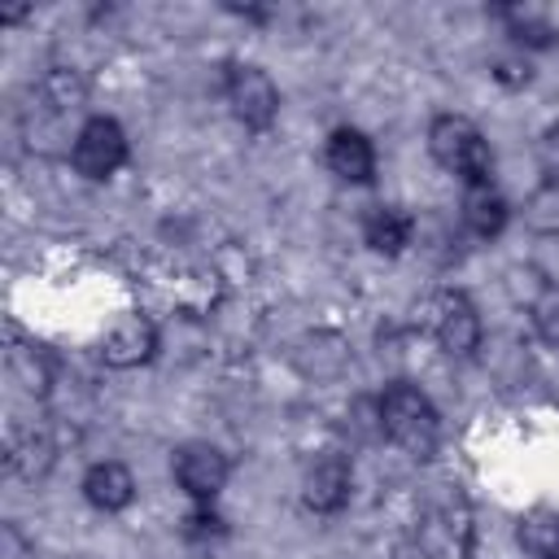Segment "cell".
<instances>
[{"instance_id": "obj_21", "label": "cell", "mask_w": 559, "mask_h": 559, "mask_svg": "<svg viewBox=\"0 0 559 559\" xmlns=\"http://www.w3.org/2000/svg\"><path fill=\"white\" fill-rule=\"evenodd\" d=\"M22 555H26L22 533H17L13 524H4V528H0V559H22Z\"/></svg>"}, {"instance_id": "obj_14", "label": "cell", "mask_w": 559, "mask_h": 559, "mask_svg": "<svg viewBox=\"0 0 559 559\" xmlns=\"http://www.w3.org/2000/svg\"><path fill=\"white\" fill-rule=\"evenodd\" d=\"M515 542L528 559H559V507H533L515 524Z\"/></svg>"}, {"instance_id": "obj_17", "label": "cell", "mask_w": 559, "mask_h": 559, "mask_svg": "<svg viewBox=\"0 0 559 559\" xmlns=\"http://www.w3.org/2000/svg\"><path fill=\"white\" fill-rule=\"evenodd\" d=\"M520 218L528 231L537 236H559V183H537L524 205H520Z\"/></svg>"}, {"instance_id": "obj_5", "label": "cell", "mask_w": 559, "mask_h": 559, "mask_svg": "<svg viewBox=\"0 0 559 559\" xmlns=\"http://www.w3.org/2000/svg\"><path fill=\"white\" fill-rule=\"evenodd\" d=\"M131 157V144H127V131L118 118L109 114H92L79 131H74V148H70V162L83 179H114Z\"/></svg>"}, {"instance_id": "obj_2", "label": "cell", "mask_w": 559, "mask_h": 559, "mask_svg": "<svg viewBox=\"0 0 559 559\" xmlns=\"http://www.w3.org/2000/svg\"><path fill=\"white\" fill-rule=\"evenodd\" d=\"M428 153L463 188L493 183V148H489L485 131L463 114H437L428 122Z\"/></svg>"}, {"instance_id": "obj_15", "label": "cell", "mask_w": 559, "mask_h": 559, "mask_svg": "<svg viewBox=\"0 0 559 559\" xmlns=\"http://www.w3.org/2000/svg\"><path fill=\"white\" fill-rule=\"evenodd\" d=\"M4 463H9L13 476L35 480V476H44V472L52 467V441H48L44 432H35V428H13V432H9Z\"/></svg>"}, {"instance_id": "obj_13", "label": "cell", "mask_w": 559, "mask_h": 559, "mask_svg": "<svg viewBox=\"0 0 559 559\" xmlns=\"http://www.w3.org/2000/svg\"><path fill=\"white\" fill-rule=\"evenodd\" d=\"M493 17L502 22V31L511 35V44L528 48V52H542V48H555L559 44V26L550 22L546 9L537 4H498Z\"/></svg>"}, {"instance_id": "obj_7", "label": "cell", "mask_w": 559, "mask_h": 559, "mask_svg": "<svg viewBox=\"0 0 559 559\" xmlns=\"http://www.w3.org/2000/svg\"><path fill=\"white\" fill-rule=\"evenodd\" d=\"M349 489H354V467H349V459L336 454V450H323V454L306 467V476H301V502H306V511H314V515H336V511H345Z\"/></svg>"}, {"instance_id": "obj_19", "label": "cell", "mask_w": 559, "mask_h": 559, "mask_svg": "<svg viewBox=\"0 0 559 559\" xmlns=\"http://www.w3.org/2000/svg\"><path fill=\"white\" fill-rule=\"evenodd\" d=\"M537 170H542V183H559V122H550L537 135Z\"/></svg>"}, {"instance_id": "obj_9", "label": "cell", "mask_w": 559, "mask_h": 559, "mask_svg": "<svg viewBox=\"0 0 559 559\" xmlns=\"http://www.w3.org/2000/svg\"><path fill=\"white\" fill-rule=\"evenodd\" d=\"M323 162L341 183H371L376 179V144L358 127H336L328 135Z\"/></svg>"}, {"instance_id": "obj_3", "label": "cell", "mask_w": 559, "mask_h": 559, "mask_svg": "<svg viewBox=\"0 0 559 559\" xmlns=\"http://www.w3.org/2000/svg\"><path fill=\"white\" fill-rule=\"evenodd\" d=\"M223 96H227L236 122L245 131H253V135L271 131L275 118H280V87L253 61H227V70H223Z\"/></svg>"}, {"instance_id": "obj_10", "label": "cell", "mask_w": 559, "mask_h": 559, "mask_svg": "<svg viewBox=\"0 0 559 559\" xmlns=\"http://www.w3.org/2000/svg\"><path fill=\"white\" fill-rule=\"evenodd\" d=\"M415 231H419V218L411 210H402V205H371L362 214V240H367L371 253L397 258V253L411 249Z\"/></svg>"}, {"instance_id": "obj_6", "label": "cell", "mask_w": 559, "mask_h": 559, "mask_svg": "<svg viewBox=\"0 0 559 559\" xmlns=\"http://www.w3.org/2000/svg\"><path fill=\"white\" fill-rule=\"evenodd\" d=\"M170 472L197 507H214V498L223 493V485L231 476V459L210 441H183L170 459Z\"/></svg>"}, {"instance_id": "obj_16", "label": "cell", "mask_w": 559, "mask_h": 559, "mask_svg": "<svg viewBox=\"0 0 559 559\" xmlns=\"http://www.w3.org/2000/svg\"><path fill=\"white\" fill-rule=\"evenodd\" d=\"M39 96H44V105H48L52 114H70V109H79V105L87 100V83H83V74H79V70L57 66V70H48V74H44Z\"/></svg>"}, {"instance_id": "obj_8", "label": "cell", "mask_w": 559, "mask_h": 559, "mask_svg": "<svg viewBox=\"0 0 559 559\" xmlns=\"http://www.w3.org/2000/svg\"><path fill=\"white\" fill-rule=\"evenodd\" d=\"M157 354V323L148 314H127L109 328V336L100 341V358L118 371H131V367H144L148 358Z\"/></svg>"}, {"instance_id": "obj_18", "label": "cell", "mask_w": 559, "mask_h": 559, "mask_svg": "<svg viewBox=\"0 0 559 559\" xmlns=\"http://www.w3.org/2000/svg\"><path fill=\"white\" fill-rule=\"evenodd\" d=\"M183 537H188L192 546H214L218 537H227V524H223V515H218L214 507H197V511L183 520Z\"/></svg>"}, {"instance_id": "obj_4", "label": "cell", "mask_w": 559, "mask_h": 559, "mask_svg": "<svg viewBox=\"0 0 559 559\" xmlns=\"http://www.w3.org/2000/svg\"><path fill=\"white\" fill-rule=\"evenodd\" d=\"M424 328L450 358H467L480 349V310L463 288H437L424 301Z\"/></svg>"}, {"instance_id": "obj_12", "label": "cell", "mask_w": 559, "mask_h": 559, "mask_svg": "<svg viewBox=\"0 0 559 559\" xmlns=\"http://www.w3.org/2000/svg\"><path fill=\"white\" fill-rule=\"evenodd\" d=\"M459 218L476 240H498L507 231V223H511V205L493 183H476V188H463Z\"/></svg>"}, {"instance_id": "obj_20", "label": "cell", "mask_w": 559, "mask_h": 559, "mask_svg": "<svg viewBox=\"0 0 559 559\" xmlns=\"http://www.w3.org/2000/svg\"><path fill=\"white\" fill-rule=\"evenodd\" d=\"M489 74H493L498 83H507V87H524V83L533 79V70H528L524 57H493V61H489Z\"/></svg>"}, {"instance_id": "obj_11", "label": "cell", "mask_w": 559, "mask_h": 559, "mask_svg": "<svg viewBox=\"0 0 559 559\" xmlns=\"http://www.w3.org/2000/svg\"><path fill=\"white\" fill-rule=\"evenodd\" d=\"M83 498H87V507H96V511H105V515L127 511V507L135 502V476H131V467L118 463V459L92 463V467L83 472Z\"/></svg>"}, {"instance_id": "obj_1", "label": "cell", "mask_w": 559, "mask_h": 559, "mask_svg": "<svg viewBox=\"0 0 559 559\" xmlns=\"http://www.w3.org/2000/svg\"><path fill=\"white\" fill-rule=\"evenodd\" d=\"M376 419H380V437H389L402 454L411 459H432L441 445V415L428 402L424 389L393 380L380 397H376Z\"/></svg>"}]
</instances>
